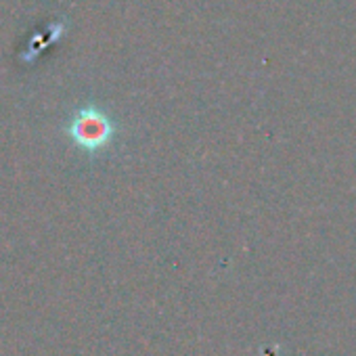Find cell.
Segmentation results:
<instances>
[{"label": "cell", "mask_w": 356, "mask_h": 356, "mask_svg": "<svg viewBox=\"0 0 356 356\" xmlns=\"http://www.w3.org/2000/svg\"><path fill=\"white\" fill-rule=\"evenodd\" d=\"M67 134L80 151L95 155L109 147L115 134V126L103 109L88 105L74 113L67 126Z\"/></svg>", "instance_id": "cell-1"}]
</instances>
